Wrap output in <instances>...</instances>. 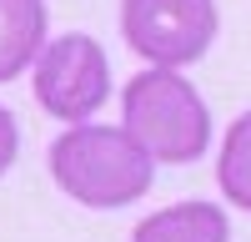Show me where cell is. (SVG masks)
I'll return each mask as SVG.
<instances>
[{"mask_svg":"<svg viewBox=\"0 0 251 242\" xmlns=\"http://www.w3.org/2000/svg\"><path fill=\"white\" fill-rule=\"evenodd\" d=\"M121 126L161 167L201 161L211 147V106L181 71H136L121 86Z\"/></svg>","mask_w":251,"mask_h":242,"instance_id":"obj_2","label":"cell"},{"mask_svg":"<svg viewBox=\"0 0 251 242\" xmlns=\"http://www.w3.org/2000/svg\"><path fill=\"white\" fill-rule=\"evenodd\" d=\"M216 0H121V35L156 71H181L216 46Z\"/></svg>","mask_w":251,"mask_h":242,"instance_id":"obj_4","label":"cell"},{"mask_svg":"<svg viewBox=\"0 0 251 242\" xmlns=\"http://www.w3.org/2000/svg\"><path fill=\"white\" fill-rule=\"evenodd\" d=\"M216 182L231 207L251 212V111H241L221 141V161H216Z\"/></svg>","mask_w":251,"mask_h":242,"instance_id":"obj_7","label":"cell"},{"mask_svg":"<svg viewBox=\"0 0 251 242\" xmlns=\"http://www.w3.org/2000/svg\"><path fill=\"white\" fill-rule=\"evenodd\" d=\"M50 182L91 212L136 207L156 182V161L136 147L126 126L80 121L50 141Z\"/></svg>","mask_w":251,"mask_h":242,"instance_id":"obj_1","label":"cell"},{"mask_svg":"<svg viewBox=\"0 0 251 242\" xmlns=\"http://www.w3.org/2000/svg\"><path fill=\"white\" fill-rule=\"evenodd\" d=\"M131 242H231V217L216 202H176L141 217Z\"/></svg>","mask_w":251,"mask_h":242,"instance_id":"obj_5","label":"cell"},{"mask_svg":"<svg viewBox=\"0 0 251 242\" xmlns=\"http://www.w3.org/2000/svg\"><path fill=\"white\" fill-rule=\"evenodd\" d=\"M15 156H20V126H15V116L0 106V177L15 167Z\"/></svg>","mask_w":251,"mask_h":242,"instance_id":"obj_8","label":"cell"},{"mask_svg":"<svg viewBox=\"0 0 251 242\" xmlns=\"http://www.w3.org/2000/svg\"><path fill=\"white\" fill-rule=\"evenodd\" d=\"M46 0H0V86L35 66L46 46Z\"/></svg>","mask_w":251,"mask_h":242,"instance_id":"obj_6","label":"cell"},{"mask_svg":"<svg viewBox=\"0 0 251 242\" xmlns=\"http://www.w3.org/2000/svg\"><path fill=\"white\" fill-rule=\"evenodd\" d=\"M30 91L40 101V111L66 121V126L91 121L111 101L106 46H100L91 30H66V35L46 40L40 56H35V66H30Z\"/></svg>","mask_w":251,"mask_h":242,"instance_id":"obj_3","label":"cell"}]
</instances>
